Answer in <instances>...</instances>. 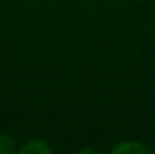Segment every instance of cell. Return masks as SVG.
<instances>
[{"label":"cell","mask_w":155,"mask_h":154,"mask_svg":"<svg viewBox=\"0 0 155 154\" xmlns=\"http://www.w3.org/2000/svg\"><path fill=\"white\" fill-rule=\"evenodd\" d=\"M153 151H155V144H153Z\"/></svg>","instance_id":"cell-4"},{"label":"cell","mask_w":155,"mask_h":154,"mask_svg":"<svg viewBox=\"0 0 155 154\" xmlns=\"http://www.w3.org/2000/svg\"><path fill=\"white\" fill-rule=\"evenodd\" d=\"M15 151V139L8 134H0V154H10Z\"/></svg>","instance_id":"cell-3"},{"label":"cell","mask_w":155,"mask_h":154,"mask_svg":"<svg viewBox=\"0 0 155 154\" xmlns=\"http://www.w3.org/2000/svg\"><path fill=\"white\" fill-rule=\"evenodd\" d=\"M112 154H145L149 149L139 141H122L112 148Z\"/></svg>","instance_id":"cell-1"},{"label":"cell","mask_w":155,"mask_h":154,"mask_svg":"<svg viewBox=\"0 0 155 154\" xmlns=\"http://www.w3.org/2000/svg\"><path fill=\"white\" fill-rule=\"evenodd\" d=\"M50 151H51L50 146H48L43 139H30V141L25 142V144L18 149L20 154H48Z\"/></svg>","instance_id":"cell-2"}]
</instances>
